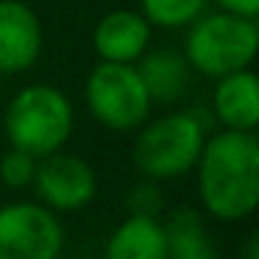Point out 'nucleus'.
Wrapping results in <instances>:
<instances>
[{
	"label": "nucleus",
	"instance_id": "nucleus-19",
	"mask_svg": "<svg viewBox=\"0 0 259 259\" xmlns=\"http://www.w3.org/2000/svg\"><path fill=\"white\" fill-rule=\"evenodd\" d=\"M0 78H3V75H0ZM0 90H3V81H0Z\"/></svg>",
	"mask_w": 259,
	"mask_h": 259
},
{
	"label": "nucleus",
	"instance_id": "nucleus-2",
	"mask_svg": "<svg viewBox=\"0 0 259 259\" xmlns=\"http://www.w3.org/2000/svg\"><path fill=\"white\" fill-rule=\"evenodd\" d=\"M184 39V59L195 73L206 78L237 73L251 67L259 51V25L256 17H240L231 12L206 14L187 25Z\"/></svg>",
	"mask_w": 259,
	"mask_h": 259
},
{
	"label": "nucleus",
	"instance_id": "nucleus-14",
	"mask_svg": "<svg viewBox=\"0 0 259 259\" xmlns=\"http://www.w3.org/2000/svg\"><path fill=\"white\" fill-rule=\"evenodd\" d=\"M209 0H140V12L159 28H187L206 12Z\"/></svg>",
	"mask_w": 259,
	"mask_h": 259
},
{
	"label": "nucleus",
	"instance_id": "nucleus-16",
	"mask_svg": "<svg viewBox=\"0 0 259 259\" xmlns=\"http://www.w3.org/2000/svg\"><path fill=\"white\" fill-rule=\"evenodd\" d=\"M125 203H128L131 214H153V218H159V212L164 206V192L159 187V181L142 179L140 184H134L128 190Z\"/></svg>",
	"mask_w": 259,
	"mask_h": 259
},
{
	"label": "nucleus",
	"instance_id": "nucleus-12",
	"mask_svg": "<svg viewBox=\"0 0 259 259\" xmlns=\"http://www.w3.org/2000/svg\"><path fill=\"white\" fill-rule=\"evenodd\" d=\"M140 78L145 81V90L151 95V101L159 103H170L179 101L187 90V81H190V64L184 56L173 51H151L142 53L134 62Z\"/></svg>",
	"mask_w": 259,
	"mask_h": 259
},
{
	"label": "nucleus",
	"instance_id": "nucleus-10",
	"mask_svg": "<svg viewBox=\"0 0 259 259\" xmlns=\"http://www.w3.org/2000/svg\"><path fill=\"white\" fill-rule=\"evenodd\" d=\"M214 114L226 128L256 131L259 125V81L251 67L220 75L214 87Z\"/></svg>",
	"mask_w": 259,
	"mask_h": 259
},
{
	"label": "nucleus",
	"instance_id": "nucleus-17",
	"mask_svg": "<svg viewBox=\"0 0 259 259\" xmlns=\"http://www.w3.org/2000/svg\"><path fill=\"white\" fill-rule=\"evenodd\" d=\"M218 9L231 14H240V17H259V0H214Z\"/></svg>",
	"mask_w": 259,
	"mask_h": 259
},
{
	"label": "nucleus",
	"instance_id": "nucleus-1",
	"mask_svg": "<svg viewBox=\"0 0 259 259\" xmlns=\"http://www.w3.org/2000/svg\"><path fill=\"white\" fill-rule=\"evenodd\" d=\"M198 170V195L212 218L237 223L259 206V140L256 131L226 128L206 137Z\"/></svg>",
	"mask_w": 259,
	"mask_h": 259
},
{
	"label": "nucleus",
	"instance_id": "nucleus-8",
	"mask_svg": "<svg viewBox=\"0 0 259 259\" xmlns=\"http://www.w3.org/2000/svg\"><path fill=\"white\" fill-rule=\"evenodd\" d=\"M42 53V23L25 0H0V75L25 73Z\"/></svg>",
	"mask_w": 259,
	"mask_h": 259
},
{
	"label": "nucleus",
	"instance_id": "nucleus-5",
	"mask_svg": "<svg viewBox=\"0 0 259 259\" xmlns=\"http://www.w3.org/2000/svg\"><path fill=\"white\" fill-rule=\"evenodd\" d=\"M87 106L101 125L134 131L151 114V95L134 64L101 62L87 78Z\"/></svg>",
	"mask_w": 259,
	"mask_h": 259
},
{
	"label": "nucleus",
	"instance_id": "nucleus-13",
	"mask_svg": "<svg viewBox=\"0 0 259 259\" xmlns=\"http://www.w3.org/2000/svg\"><path fill=\"white\" fill-rule=\"evenodd\" d=\"M162 226L167 234V259H218L206 223L192 206H176Z\"/></svg>",
	"mask_w": 259,
	"mask_h": 259
},
{
	"label": "nucleus",
	"instance_id": "nucleus-11",
	"mask_svg": "<svg viewBox=\"0 0 259 259\" xmlns=\"http://www.w3.org/2000/svg\"><path fill=\"white\" fill-rule=\"evenodd\" d=\"M103 259H167V234L153 214H128L109 234Z\"/></svg>",
	"mask_w": 259,
	"mask_h": 259
},
{
	"label": "nucleus",
	"instance_id": "nucleus-15",
	"mask_svg": "<svg viewBox=\"0 0 259 259\" xmlns=\"http://www.w3.org/2000/svg\"><path fill=\"white\" fill-rule=\"evenodd\" d=\"M36 162L39 159L31 156V153L20 151V148H9L0 159V181L12 190H23V187H31L36 173Z\"/></svg>",
	"mask_w": 259,
	"mask_h": 259
},
{
	"label": "nucleus",
	"instance_id": "nucleus-3",
	"mask_svg": "<svg viewBox=\"0 0 259 259\" xmlns=\"http://www.w3.org/2000/svg\"><path fill=\"white\" fill-rule=\"evenodd\" d=\"M73 103L59 87L28 84L12 98L3 128L12 148L42 159L64 148L73 134Z\"/></svg>",
	"mask_w": 259,
	"mask_h": 259
},
{
	"label": "nucleus",
	"instance_id": "nucleus-6",
	"mask_svg": "<svg viewBox=\"0 0 259 259\" xmlns=\"http://www.w3.org/2000/svg\"><path fill=\"white\" fill-rule=\"evenodd\" d=\"M62 248L59 212L31 201L0 206V259H59Z\"/></svg>",
	"mask_w": 259,
	"mask_h": 259
},
{
	"label": "nucleus",
	"instance_id": "nucleus-18",
	"mask_svg": "<svg viewBox=\"0 0 259 259\" xmlns=\"http://www.w3.org/2000/svg\"><path fill=\"white\" fill-rule=\"evenodd\" d=\"M242 259H259V234L251 231L245 237V245H242Z\"/></svg>",
	"mask_w": 259,
	"mask_h": 259
},
{
	"label": "nucleus",
	"instance_id": "nucleus-4",
	"mask_svg": "<svg viewBox=\"0 0 259 259\" xmlns=\"http://www.w3.org/2000/svg\"><path fill=\"white\" fill-rule=\"evenodd\" d=\"M206 131L203 123L190 112H176L140 125L131 156L145 179L167 181L190 173L201 156Z\"/></svg>",
	"mask_w": 259,
	"mask_h": 259
},
{
	"label": "nucleus",
	"instance_id": "nucleus-7",
	"mask_svg": "<svg viewBox=\"0 0 259 259\" xmlns=\"http://www.w3.org/2000/svg\"><path fill=\"white\" fill-rule=\"evenodd\" d=\"M34 190L39 201L53 212H78L92 203L98 192V176L90 162L75 153H48L36 162Z\"/></svg>",
	"mask_w": 259,
	"mask_h": 259
},
{
	"label": "nucleus",
	"instance_id": "nucleus-9",
	"mask_svg": "<svg viewBox=\"0 0 259 259\" xmlns=\"http://www.w3.org/2000/svg\"><path fill=\"white\" fill-rule=\"evenodd\" d=\"M153 25L142 17V12L117 9L101 17V23L92 31V48L101 56V62H120L134 64L151 45Z\"/></svg>",
	"mask_w": 259,
	"mask_h": 259
}]
</instances>
